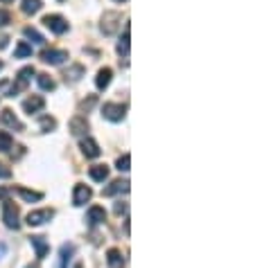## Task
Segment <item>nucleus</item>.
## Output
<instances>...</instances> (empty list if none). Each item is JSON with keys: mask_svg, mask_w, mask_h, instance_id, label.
<instances>
[{"mask_svg": "<svg viewBox=\"0 0 253 268\" xmlns=\"http://www.w3.org/2000/svg\"><path fill=\"white\" fill-rule=\"evenodd\" d=\"M41 7H43V0H23V5H21L23 14H27V16L41 12Z\"/></svg>", "mask_w": 253, "mask_h": 268, "instance_id": "obj_22", "label": "nucleus"}, {"mask_svg": "<svg viewBox=\"0 0 253 268\" xmlns=\"http://www.w3.org/2000/svg\"><path fill=\"white\" fill-rule=\"evenodd\" d=\"M86 221H89V226H91V228H95V226H100V223H104V221H106V212H104V207H100V205L89 207Z\"/></svg>", "mask_w": 253, "mask_h": 268, "instance_id": "obj_12", "label": "nucleus"}, {"mask_svg": "<svg viewBox=\"0 0 253 268\" xmlns=\"http://www.w3.org/2000/svg\"><path fill=\"white\" fill-rule=\"evenodd\" d=\"M102 115H104V120H109V122H122L126 118V106L106 101V104L102 106Z\"/></svg>", "mask_w": 253, "mask_h": 268, "instance_id": "obj_2", "label": "nucleus"}, {"mask_svg": "<svg viewBox=\"0 0 253 268\" xmlns=\"http://www.w3.org/2000/svg\"><path fill=\"white\" fill-rule=\"evenodd\" d=\"M91 198H93V189H91L89 185L77 183L75 187H72V205H75V207L86 205V203H89Z\"/></svg>", "mask_w": 253, "mask_h": 268, "instance_id": "obj_5", "label": "nucleus"}, {"mask_svg": "<svg viewBox=\"0 0 253 268\" xmlns=\"http://www.w3.org/2000/svg\"><path fill=\"white\" fill-rule=\"evenodd\" d=\"M12 21V16H9V12H5V9H0V27L7 25V23Z\"/></svg>", "mask_w": 253, "mask_h": 268, "instance_id": "obj_30", "label": "nucleus"}, {"mask_svg": "<svg viewBox=\"0 0 253 268\" xmlns=\"http://www.w3.org/2000/svg\"><path fill=\"white\" fill-rule=\"evenodd\" d=\"M9 192H7V189H3V187H0V198H3V201H9Z\"/></svg>", "mask_w": 253, "mask_h": 268, "instance_id": "obj_34", "label": "nucleus"}, {"mask_svg": "<svg viewBox=\"0 0 253 268\" xmlns=\"http://www.w3.org/2000/svg\"><path fill=\"white\" fill-rule=\"evenodd\" d=\"M63 77H66V81L75 84V81H79L81 77H84V68H81V66H77V63H75V66H72L70 70H66V75H63Z\"/></svg>", "mask_w": 253, "mask_h": 268, "instance_id": "obj_25", "label": "nucleus"}, {"mask_svg": "<svg viewBox=\"0 0 253 268\" xmlns=\"http://www.w3.org/2000/svg\"><path fill=\"white\" fill-rule=\"evenodd\" d=\"M3 3H12V0H3Z\"/></svg>", "mask_w": 253, "mask_h": 268, "instance_id": "obj_39", "label": "nucleus"}, {"mask_svg": "<svg viewBox=\"0 0 253 268\" xmlns=\"http://www.w3.org/2000/svg\"><path fill=\"white\" fill-rule=\"evenodd\" d=\"M113 3H126V0H113Z\"/></svg>", "mask_w": 253, "mask_h": 268, "instance_id": "obj_35", "label": "nucleus"}, {"mask_svg": "<svg viewBox=\"0 0 253 268\" xmlns=\"http://www.w3.org/2000/svg\"><path fill=\"white\" fill-rule=\"evenodd\" d=\"M72 252H75V246H72V243H63L59 248V268H66V264L72 257Z\"/></svg>", "mask_w": 253, "mask_h": 268, "instance_id": "obj_20", "label": "nucleus"}, {"mask_svg": "<svg viewBox=\"0 0 253 268\" xmlns=\"http://www.w3.org/2000/svg\"><path fill=\"white\" fill-rule=\"evenodd\" d=\"M122 212H126V203H115V214H122Z\"/></svg>", "mask_w": 253, "mask_h": 268, "instance_id": "obj_32", "label": "nucleus"}, {"mask_svg": "<svg viewBox=\"0 0 253 268\" xmlns=\"http://www.w3.org/2000/svg\"><path fill=\"white\" fill-rule=\"evenodd\" d=\"M34 75H36V70H34L32 66L23 68V70L16 75V84H12V88L7 90V97H16L23 88H27V84H30V79H32Z\"/></svg>", "mask_w": 253, "mask_h": 268, "instance_id": "obj_1", "label": "nucleus"}, {"mask_svg": "<svg viewBox=\"0 0 253 268\" xmlns=\"http://www.w3.org/2000/svg\"><path fill=\"white\" fill-rule=\"evenodd\" d=\"M89 176L95 180V183H104L106 178H109V167L106 165H93V167L89 169Z\"/></svg>", "mask_w": 253, "mask_h": 268, "instance_id": "obj_17", "label": "nucleus"}, {"mask_svg": "<svg viewBox=\"0 0 253 268\" xmlns=\"http://www.w3.org/2000/svg\"><path fill=\"white\" fill-rule=\"evenodd\" d=\"M36 84H38V88H41V90H55V88H57L55 79H52L50 75H46V72L36 75Z\"/></svg>", "mask_w": 253, "mask_h": 268, "instance_id": "obj_23", "label": "nucleus"}, {"mask_svg": "<svg viewBox=\"0 0 253 268\" xmlns=\"http://www.w3.org/2000/svg\"><path fill=\"white\" fill-rule=\"evenodd\" d=\"M115 167H118L120 169V172H129V169H131V155L129 153H124V155H120V158H118V163H115Z\"/></svg>", "mask_w": 253, "mask_h": 268, "instance_id": "obj_28", "label": "nucleus"}, {"mask_svg": "<svg viewBox=\"0 0 253 268\" xmlns=\"http://www.w3.org/2000/svg\"><path fill=\"white\" fill-rule=\"evenodd\" d=\"M52 217H55V209H48V207H43V209H32V212L25 217V223H27L30 228H38V226H43V223L50 221Z\"/></svg>", "mask_w": 253, "mask_h": 268, "instance_id": "obj_4", "label": "nucleus"}, {"mask_svg": "<svg viewBox=\"0 0 253 268\" xmlns=\"http://www.w3.org/2000/svg\"><path fill=\"white\" fill-rule=\"evenodd\" d=\"M5 255H7V246H5V243L3 241H0V259H3V257Z\"/></svg>", "mask_w": 253, "mask_h": 268, "instance_id": "obj_33", "label": "nucleus"}, {"mask_svg": "<svg viewBox=\"0 0 253 268\" xmlns=\"http://www.w3.org/2000/svg\"><path fill=\"white\" fill-rule=\"evenodd\" d=\"M75 268H84V266H81V264H75Z\"/></svg>", "mask_w": 253, "mask_h": 268, "instance_id": "obj_37", "label": "nucleus"}, {"mask_svg": "<svg viewBox=\"0 0 253 268\" xmlns=\"http://www.w3.org/2000/svg\"><path fill=\"white\" fill-rule=\"evenodd\" d=\"M43 106H46V99H43L41 95H32V97H27V99L23 101V111H25L27 115H36V113H41Z\"/></svg>", "mask_w": 253, "mask_h": 268, "instance_id": "obj_10", "label": "nucleus"}, {"mask_svg": "<svg viewBox=\"0 0 253 268\" xmlns=\"http://www.w3.org/2000/svg\"><path fill=\"white\" fill-rule=\"evenodd\" d=\"M106 261H109L111 268H122V264H124L122 252H120L118 248H111V250L106 252Z\"/></svg>", "mask_w": 253, "mask_h": 268, "instance_id": "obj_19", "label": "nucleus"}, {"mask_svg": "<svg viewBox=\"0 0 253 268\" xmlns=\"http://www.w3.org/2000/svg\"><path fill=\"white\" fill-rule=\"evenodd\" d=\"M79 149H81V153L86 155L89 160H95V158H100V153H102V149H100V144L95 142L91 135H84V138L79 140Z\"/></svg>", "mask_w": 253, "mask_h": 268, "instance_id": "obj_7", "label": "nucleus"}, {"mask_svg": "<svg viewBox=\"0 0 253 268\" xmlns=\"http://www.w3.org/2000/svg\"><path fill=\"white\" fill-rule=\"evenodd\" d=\"M30 243H32V248H34V250H36V259H38V261H41V259H46L48 250H50V246H48L46 237L34 235V237H30Z\"/></svg>", "mask_w": 253, "mask_h": 268, "instance_id": "obj_13", "label": "nucleus"}, {"mask_svg": "<svg viewBox=\"0 0 253 268\" xmlns=\"http://www.w3.org/2000/svg\"><path fill=\"white\" fill-rule=\"evenodd\" d=\"M129 192V180H113L109 187H104V196H115V194H126Z\"/></svg>", "mask_w": 253, "mask_h": 268, "instance_id": "obj_15", "label": "nucleus"}, {"mask_svg": "<svg viewBox=\"0 0 253 268\" xmlns=\"http://www.w3.org/2000/svg\"><path fill=\"white\" fill-rule=\"evenodd\" d=\"M41 61L43 63H50V66H61L63 61H68V52L50 47V50H43L41 52Z\"/></svg>", "mask_w": 253, "mask_h": 268, "instance_id": "obj_8", "label": "nucleus"}, {"mask_svg": "<svg viewBox=\"0 0 253 268\" xmlns=\"http://www.w3.org/2000/svg\"><path fill=\"white\" fill-rule=\"evenodd\" d=\"M9 149H14V138L7 131H0V153H7Z\"/></svg>", "mask_w": 253, "mask_h": 268, "instance_id": "obj_26", "label": "nucleus"}, {"mask_svg": "<svg viewBox=\"0 0 253 268\" xmlns=\"http://www.w3.org/2000/svg\"><path fill=\"white\" fill-rule=\"evenodd\" d=\"M43 25H46L52 34H59V36L68 32V21L63 16H59V14H48V16L43 18Z\"/></svg>", "mask_w": 253, "mask_h": 268, "instance_id": "obj_6", "label": "nucleus"}, {"mask_svg": "<svg viewBox=\"0 0 253 268\" xmlns=\"http://www.w3.org/2000/svg\"><path fill=\"white\" fill-rule=\"evenodd\" d=\"M14 192L18 194V196L23 198V201H27V203H36V201H41L43 198V194L41 192H34V189H25V187H14Z\"/></svg>", "mask_w": 253, "mask_h": 268, "instance_id": "obj_18", "label": "nucleus"}, {"mask_svg": "<svg viewBox=\"0 0 253 268\" xmlns=\"http://www.w3.org/2000/svg\"><path fill=\"white\" fill-rule=\"evenodd\" d=\"M3 221L9 230H18L21 228V221H18V207L14 205L12 201H3Z\"/></svg>", "mask_w": 253, "mask_h": 268, "instance_id": "obj_3", "label": "nucleus"}, {"mask_svg": "<svg viewBox=\"0 0 253 268\" xmlns=\"http://www.w3.org/2000/svg\"><path fill=\"white\" fill-rule=\"evenodd\" d=\"M120 25V14L118 12H104V16H102V32L106 34V36H111V34H115Z\"/></svg>", "mask_w": 253, "mask_h": 268, "instance_id": "obj_9", "label": "nucleus"}, {"mask_svg": "<svg viewBox=\"0 0 253 268\" xmlns=\"http://www.w3.org/2000/svg\"><path fill=\"white\" fill-rule=\"evenodd\" d=\"M27 268H38V264H34V266H27Z\"/></svg>", "mask_w": 253, "mask_h": 268, "instance_id": "obj_36", "label": "nucleus"}, {"mask_svg": "<svg viewBox=\"0 0 253 268\" xmlns=\"http://www.w3.org/2000/svg\"><path fill=\"white\" fill-rule=\"evenodd\" d=\"M129 41H131V32H129V25H126L122 38L118 41V55L120 57H129Z\"/></svg>", "mask_w": 253, "mask_h": 268, "instance_id": "obj_21", "label": "nucleus"}, {"mask_svg": "<svg viewBox=\"0 0 253 268\" xmlns=\"http://www.w3.org/2000/svg\"><path fill=\"white\" fill-rule=\"evenodd\" d=\"M23 34H25V36L30 38L32 43H36V45H43V43H46V38H43V34L38 32V30H34V27H25V30H23Z\"/></svg>", "mask_w": 253, "mask_h": 268, "instance_id": "obj_27", "label": "nucleus"}, {"mask_svg": "<svg viewBox=\"0 0 253 268\" xmlns=\"http://www.w3.org/2000/svg\"><path fill=\"white\" fill-rule=\"evenodd\" d=\"M27 57H32V45L25 41H21L16 45V50H14V59H27Z\"/></svg>", "mask_w": 253, "mask_h": 268, "instance_id": "obj_24", "label": "nucleus"}, {"mask_svg": "<svg viewBox=\"0 0 253 268\" xmlns=\"http://www.w3.org/2000/svg\"><path fill=\"white\" fill-rule=\"evenodd\" d=\"M70 133L77 135V138H84V135L89 133V120H86L84 115H75V118L70 120Z\"/></svg>", "mask_w": 253, "mask_h": 268, "instance_id": "obj_11", "label": "nucleus"}, {"mask_svg": "<svg viewBox=\"0 0 253 268\" xmlns=\"http://www.w3.org/2000/svg\"><path fill=\"white\" fill-rule=\"evenodd\" d=\"M3 122L9 126V129H16V131H25V126H23V122L14 115L12 109H5L3 111Z\"/></svg>", "mask_w": 253, "mask_h": 268, "instance_id": "obj_16", "label": "nucleus"}, {"mask_svg": "<svg viewBox=\"0 0 253 268\" xmlns=\"http://www.w3.org/2000/svg\"><path fill=\"white\" fill-rule=\"evenodd\" d=\"M111 79H113V70H111V68H100V70H97V77H95L97 90H106V88H109Z\"/></svg>", "mask_w": 253, "mask_h": 268, "instance_id": "obj_14", "label": "nucleus"}, {"mask_svg": "<svg viewBox=\"0 0 253 268\" xmlns=\"http://www.w3.org/2000/svg\"><path fill=\"white\" fill-rule=\"evenodd\" d=\"M0 70H3V61H0Z\"/></svg>", "mask_w": 253, "mask_h": 268, "instance_id": "obj_38", "label": "nucleus"}, {"mask_svg": "<svg viewBox=\"0 0 253 268\" xmlns=\"http://www.w3.org/2000/svg\"><path fill=\"white\" fill-rule=\"evenodd\" d=\"M0 178H12V169L5 167L3 163H0Z\"/></svg>", "mask_w": 253, "mask_h": 268, "instance_id": "obj_31", "label": "nucleus"}, {"mask_svg": "<svg viewBox=\"0 0 253 268\" xmlns=\"http://www.w3.org/2000/svg\"><path fill=\"white\" fill-rule=\"evenodd\" d=\"M41 129L46 131V133L55 131V129H57V120H55V118H48V115H46V118H41Z\"/></svg>", "mask_w": 253, "mask_h": 268, "instance_id": "obj_29", "label": "nucleus"}]
</instances>
